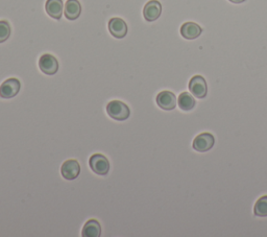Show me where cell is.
<instances>
[{
    "mask_svg": "<svg viewBox=\"0 0 267 237\" xmlns=\"http://www.w3.org/2000/svg\"><path fill=\"white\" fill-rule=\"evenodd\" d=\"M107 112L111 118L118 121L127 120L131 115L130 108L120 100H113L109 102L107 106Z\"/></svg>",
    "mask_w": 267,
    "mask_h": 237,
    "instance_id": "6da1fadb",
    "label": "cell"
},
{
    "mask_svg": "<svg viewBox=\"0 0 267 237\" xmlns=\"http://www.w3.org/2000/svg\"><path fill=\"white\" fill-rule=\"evenodd\" d=\"M89 165L91 169L95 172L96 175L99 176H106L110 170V162L101 154H95L93 155L89 160Z\"/></svg>",
    "mask_w": 267,
    "mask_h": 237,
    "instance_id": "7a4b0ae2",
    "label": "cell"
},
{
    "mask_svg": "<svg viewBox=\"0 0 267 237\" xmlns=\"http://www.w3.org/2000/svg\"><path fill=\"white\" fill-rule=\"evenodd\" d=\"M189 90L196 98H204L208 93L207 82L201 75L193 76L189 82Z\"/></svg>",
    "mask_w": 267,
    "mask_h": 237,
    "instance_id": "3957f363",
    "label": "cell"
},
{
    "mask_svg": "<svg viewBox=\"0 0 267 237\" xmlns=\"http://www.w3.org/2000/svg\"><path fill=\"white\" fill-rule=\"evenodd\" d=\"M21 88V84L17 78H9L0 86V97L10 99L15 97Z\"/></svg>",
    "mask_w": 267,
    "mask_h": 237,
    "instance_id": "277c9868",
    "label": "cell"
},
{
    "mask_svg": "<svg viewBox=\"0 0 267 237\" xmlns=\"http://www.w3.org/2000/svg\"><path fill=\"white\" fill-rule=\"evenodd\" d=\"M39 68L47 75H53L58 69L57 60L49 54L43 55L39 60Z\"/></svg>",
    "mask_w": 267,
    "mask_h": 237,
    "instance_id": "5b68a950",
    "label": "cell"
},
{
    "mask_svg": "<svg viewBox=\"0 0 267 237\" xmlns=\"http://www.w3.org/2000/svg\"><path fill=\"white\" fill-rule=\"evenodd\" d=\"M215 143V138L210 133H202L198 135L193 141V148L199 153H204L210 150Z\"/></svg>",
    "mask_w": 267,
    "mask_h": 237,
    "instance_id": "8992f818",
    "label": "cell"
},
{
    "mask_svg": "<svg viewBox=\"0 0 267 237\" xmlns=\"http://www.w3.org/2000/svg\"><path fill=\"white\" fill-rule=\"evenodd\" d=\"M80 166L76 160H67L61 167L62 177L68 181H72L79 176Z\"/></svg>",
    "mask_w": 267,
    "mask_h": 237,
    "instance_id": "52a82bcc",
    "label": "cell"
},
{
    "mask_svg": "<svg viewBox=\"0 0 267 237\" xmlns=\"http://www.w3.org/2000/svg\"><path fill=\"white\" fill-rule=\"evenodd\" d=\"M157 103L163 110H173L177 101L175 95L170 91H162L157 95Z\"/></svg>",
    "mask_w": 267,
    "mask_h": 237,
    "instance_id": "ba28073f",
    "label": "cell"
},
{
    "mask_svg": "<svg viewBox=\"0 0 267 237\" xmlns=\"http://www.w3.org/2000/svg\"><path fill=\"white\" fill-rule=\"evenodd\" d=\"M109 31L113 37L122 39L128 34V25L121 18H112L109 22Z\"/></svg>",
    "mask_w": 267,
    "mask_h": 237,
    "instance_id": "9c48e42d",
    "label": "cell"
},
{
    "mask_svg": "<svg viewBox=\"0 0 267 237\" xmlns=\"http://www.w3.org/2000/svg\"><path fill=\"white\" fill-rule=\"evenodd\" d=\"M162 13V6L158 2V0H151L149 2L144 9H143V16H144L145 20L149 21V22H153V21H156Z\"/></svg>",
    "mask_w": 267,
    "mask_h": 237,
    "instance_id": "30bf717a",
    "label": "cell"
},
{
    "mask_svg": "<svg viewBox=\"0 0 267 237\" xmlns=\"http://www.w3.org/2000/svg\"><path fill=\"white\" fill-rule=\"evenodd\" d=\"M202 33L201 28L194 22H186L181 27V35L187 40H194Z\"/></svg>",
    "mask_w": 267,
    "mask_h": 237,
    "instance_id": "8fae6325",
    "label": "cell"
},
{
    "mask_svg": "<svg viewBox=\"0 0 267 237\" xmlns=\"http://www.w3.org/2000/svg\"><path fill=\"white\" fill-rule=\"evenodd\" d=\"M45 10L51 18L56 20L61 19L64 10L63 0H47L45 4Z\"/></svg>",
    "mask_w": 267,
    "mask_h": 237,
    "instance_id": "7c38bea8",
    "label": "cell"
},
{
    "mask_svg": "<svg viewBox=\"0 0 267 237\" xmlns=\"http://www.w3.org/2000/svg\"><path fill=\"white\" fill-rule=\"evenodd\" d=\"M81 13V6L78 0H67L64 8L65 17L68 20H75Z\"/></svg>",
    "mask_w": 267,
    "mask_h": 237,
    "instance_id": "4fadbf2b",
    "label": "cell"
},
{
    "mask_svg": "<svg viewBox=\"0 0 267 237\" xmlns=\"http://www.w3.org/2000/svg\"><path fill=\"white\" fill-rule=\"evenodd\" d=\"M83 237H99L101 235L100 224L96 220H89L81 232Z\"/></svg>",
    "mask_w": 267,
    "mask_h": 237,
    "instance_id": "5bb4252c",
    "label": "cell"
},
{
    "mask_svg": "<svg viewBox=\"0 0 267 237\" xmlns=\"http://www.w3.org/2000/svg\"><path fill=\"white\" fill-rule=\"evenodd\" d=\"M179 107L184 111H190L192 110L195 106V99L194 97L188 93V92H183L177 98Z\"/></svg>",
    "mask_w": 267,
    "mask_h": 237,
    "instance_id": "9a60e30c",
    "label": "cell"
},
{
    "mask_svg": "<svg viewBox=\"0 0 267 237\" xmlns=\"http://www.w3.org/2000/svg\"><path fill=\"white\" fill-rule=\"evenodd\" d=\"M254 213L256 217L265 218L267 217V196L260 198L254 207Z\"/></svg>",
    "mask_w": 267,
    "mask_h": 237,
    "instance_id": "2e32d148",
    "label": "cell"
},
{
    "mask_svg": "<svg viewBox=\"0 0 267 237\" xmlns=\"http://www.w3.org/2000/svg\"><path fill=\"white\" fill-rule=\"evenodd\" d=\"M11 36V27L7 21H0V43L6 42Z\"/></svg>",
    "mask_w": 267,
    "mask_h": 237,
    "instance_id": "e0dca14e",
    "label": "cell"
},
{
    "mask_svg": "<svg viewBox=\"0 0 267 237\" xmlns=\"http://www.w3.org/2000/svg\"><path fill=\"white\" fill-rule=\"evenodd\" d=\"M229 2H230V3H232V4L239 5V4H242V3H244L245 0H229Z\"/></svg>",
    "mask_w": 267,
    "mask_h": 237,
    "instance_id": "ac0fdd59",
    "label": "cell"
}]
</instances>
